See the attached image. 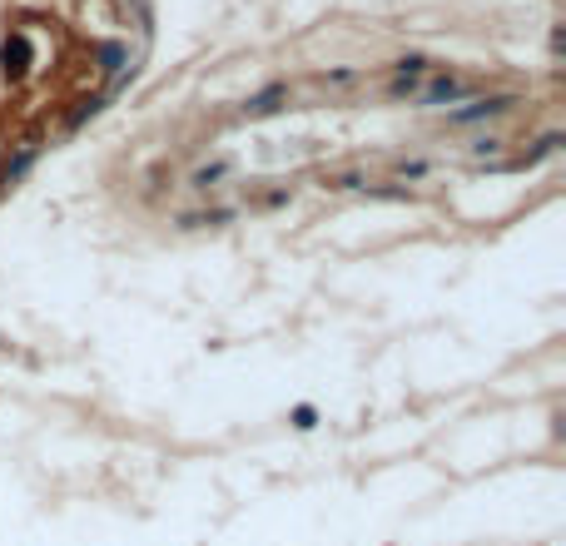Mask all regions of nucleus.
<instances>
[{"label": "nucleus", "mask_w": 566, "mask_h": 546, "mask_svg": "<svg viewBox=\"0 0 566 546\" xmlns=\"http://www.w3.org/2000/svg\"><path fill=\"white\" fill-rule=\"evenodd\" d=\"M30 70H35V40H30L25 30H10V35L0 40V80H5V85H20Z\"/></svg>", "instance_id": "3"}, {"label": "nucleus", "mask_w": 566, "mask_h": 546, "mask_svg": "<svg viewBox=\"0 0 566 546\" xmlns=\"http://www.w3.org/2000/svg\"><path fill=\"white\" fill-rule=\"evenodd\" d=\"M432 70H437V65H432L427 55H418V50L393 60V80H423V75H432Z\"/></svg>", "instance_id": "12"}, {"label": "nucleus", "mask_w": 566, "mask_h": 546, "mask_svg": "<svg viewBox=\"0 0 566 546\" xmlns=\"http://www.w3.org/2000/svg\"><path fill=\"white\" fill-rule=\"evenodd\" d=\"M477 95V85H467V80H457L452 70H432L427 75V85H418V110H447V105H462V100H472Z\"/></svg>", "instance_id": "2"}, {"label": "nucleus", "mask_w": 566, "mask_h": 546, "mask_svg": "<svg viewBox=\"0 0 566 546\" xmlns=\"http://www.w3.org/2000/svg\"><path fill=\"white\" fill-rule=\"evenodd\" d=\"M368 184V174H358V169H343V174H323V189H333V194H348V189H363Z\"/></svg>", "instance_id": "13"}, {"label": "nucleus", "mask_w": 566, "mask_h": 546, "mask_svg": "<svg viewBox=\"0 0 566 546\" xmlns=\"http://www.w3.org/2000/svg\"><path fill=\"white\" fill-rule=\"evenodd\" d=\"M229 174H234V164H229V159H214V164H199V169L189 174V189H194V194H214V189H219V184H224Z\"/></svg>", "instance_id": "10"}, {"label": "nucleus", "mask_w": 566, "mask_h": 546, "mask_svg": "<svg viewBox=\"0 0 566 546\" xmlns=\"http://www.w3.org/2000/svg\"><path fill=\"white\" fill-rule=\"evenodd\" d=\"M502 144H507L502 135H477L467 144V154H472V159H487V154H502Z\"/></svg>", "instance_id": "15"}, {"label": "nucleus", "mask_w": 566, "mask_h": 546, "mask_svg": "<svg viewBox=\"0 0 566 546\" xmlns=\"http://www.w3.org/2000/svg\"><path fill=\"white\" fill-rule=\"evenodd\" d=\"M105 105H110V95H105V90H95V95H80V100L65 110L60 130H65V135H80L90 120H100V115H105Z\"/></svg>", "instance_id": "8"}, {"label": "nucleus", "mask_w": 566, "mask_h": 546, "mask_svg": "<svg viewBox=\"0 0 566 546\" xmlns=\"http://www.w3.org/2000/svg\"><path fill=\"white\" fill-rule=\"evenodd\" d=\"M288 422H293L298 432H313V427H318V408H313V403H298V408L288 412Z\"/></svg>", "instance_id": "16"}, {"label": "nucleus", "mask_w": 566, "mask_h": 546, "mask_svg": "<svg viewBox=\"0 0 566 546\" xmlns=\"http://www.w3.org/2000/svg\"><path fill=\"white\" fill-rule=\"evenodd\" d=\"M90 60H95V70H100L105 80H115V75H125V70L135 65V55H130V40H95Z\"/></svg>", "instance_id": "6"}, {"label": "nucleus", "mask_w": 566, "mask_h": 546, "mask_svg": "<svg viewBox=\"0 0 566 546\" xmlns=\"http://www.w3.org/2000/svg\"><path fill=\"white\" fill-rule=\"evenodd\" d=\"M418 85H423V80H393V85H388V100H413Z\"/></svg>", "instance_id": "17"}, {"label": "nucleus", "mask_w": 566, "mask_h": 546, "mask_svg": "<svg viewBox=\"0 0 566 546\" xmlns=\"http://www.w3.org/2000/svg\"><path fill=\"white\" fill-rule=\"evenodd\" d=\"M562 149H566V135H562V130H552V135L537 139L527 154H517V159H502V164H492V169H497V174H507V169H537L542 159H552V154H562Z\"/></svg>", "instance_id": "7"}, {"label": "nucleus", "mask_w": 566, "mask_h": 546, "mask_svg": "<svg viewBox=\"0 0 566 546\" xmlns=\"http://www.w3.org/2000/svg\"><path fill=\"white\" fill-rule=\"evenodd\" d=\"M427 174H432V159H403L398 164V184H418Z\"/></svg>", "instance_id": "14"}, {"label": "nucleus", "mask_w": 566, "mask_h": 546, "mask_svg": "<svg viewBox=\"0 0 566 546\" xmlns=\"http://www.w3.org/2000/svg\"><path fill=\"white\" fill-rule=\"evenodd\" d=\"M40 154H45V144L40 139H20L10 154H5V164H0V189H15L35 164H40Z\"/></svg>", "instance_id": "5"}, {"label": "nucleus", "mask_w": 566, "mask_h": 546, "mask_svg": "<svg viewBox=\"0 0 566 546\" xmlns=\"http://www.w3.org/2000/svg\"><path fill=\"white\" fill-rule=\"evenodd\" d=\"M293 105V85H283V80H274V85H264V90H254L244 105H239V115L244 120H274V115H283Z\"/></svg>", "instance_id": "4"}, {"label": "nucleus", "mask_w": 566, "mask_h": 546, "mask_svg": "<svg viewBox=\"0 0 566 546\" xmlns=\"http://www.w3.org/2000/svg\"><path fill=\"white\" fill-rule=\"evenodd\" d=\"M517 105H522V95H512V90H497V95H472V100H462V105H452V110H447V125H452V130H482V125H492V120L512 115Z\"/></svg>", "instance_id": "1"}, {"label": "nucleus", "mask_w": 566, "mask_h": 546, "mask_svg": "<svg viewBox=\"0 0 566 546\" xmlns=\"http://www.w3.org/2000/svg\"><path fill=\"white\" fill-rule=\"evenodd\" d=\"M239 219V209L234 204H204V209H189V214H179L174 219V229H224V224H234Z\"/></svg>", "instance_id": "9"}, {"label": "nucleus", "mask_w": 566, "mask_h": 546, "mask_svg": "<svg viewBox=\"0 0 566 546\" xmlns=\"http://www.w3.org/2000/svg\"><path fill=\"white\" fill-rule=\"evenodd\" d=\"M288 199H293V189H269V194H264L269 209H279V204H288Z\"/></svg>", "instance_id": "18"}, {"label": "nucleus", "mask_w": 566, "mask_h": 546, "mask_svg": "<svg viewBox=\"0 0 566 546\" xmlns=\"http://www.w3.org/2000/svg\"><path fill=\"white\" fill-rule=\"evenodd\" d=\"M363 194H368V199H388V204H413V199H418V194H413L408 184H398V179H383V184H373V179H368V184H363Z\"/></svg>", "instance_id": "11"}]
</instances>
